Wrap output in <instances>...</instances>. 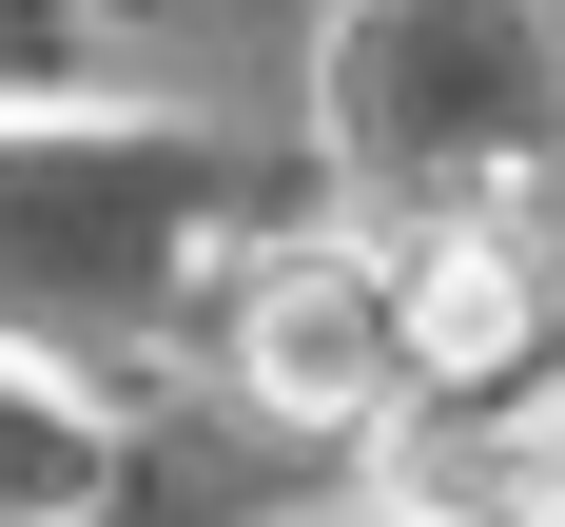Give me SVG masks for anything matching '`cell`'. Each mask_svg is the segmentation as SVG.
<instances>
[{"label":"cell","instance_id":"6da1fadb","mask_svg":"<svg viewBox=\"0 0 565 527\" xmlns=\"http://www.w3.org/2000/svg\"><path fill=\"white\" fill-rule=\"evenodd\" d=\"M312 137L371 196V234L526 215L565 176V20L546 0H351L312 59Z\"/></svg>","mask_w":565,"mask_h":527},{"label":"cell","instance_id":"7a4b0ae2","mask_svg":"<svg viewBox=\"0 0 565 527\" xmlns=\"http://www.w3.org/2000/svg\"><path fill=\"white\" fill-rule=\"evenodd\" d=\"M234 176L157 117H0V333H137Z\"/></svg>","mask_w":565,"mask_h":527},{"label":"cell","instance_id":"3957f363","mask_svg":"<svg viewBox=\"0 0 565 527\" xmlns=\"http://www.w3.org/2000/svg\"><path fill=\"white\" fill-rule=\"evenodd\" d=\"M215 371H234L254 430H292V450L391 430V391H409V274H391V234H274V254H234Z\"/></svg>","mask_w":565,"mask_h":527},{"label":"cell","instance_id":"277c9868","mask_svg":"<svg viewBox=\"0 0 565 527\" xmlns=\"http://www.w3.org/2000/svg\"><path fill=\"white\" fill-rule=\"evenodd\" d=\"M391 274H409V391L429 410H508L565 351V274L526 215H429V234H391Z\"/></svg>","mask_w":565,"mask_h":527},{"label":"cell","instance_id":"5b68a950","mask_svg":"<svg viewBox=\"0 0 565 527\" xmlns=\"http://www.w3.org/2000/svg\"><path fill=\"white\" fill-rule=\"evenodd\" d=\"M98 508H117V430L0 351V527H98Z\"/></svg>","mask_w":565,"mask_h":527},{"label":"cell","instance_id":"8992f818","mask_svg":"<svg viewBox=\"0 0 565 527\" xmlns=\"http://www.w3.org/2000/svg\"><path fill=\"white\" fill-rule=\"evenodd\" d=\"M488 527H565V351L488 410Z\"/></svg>","mask_w":565,"mask_h":527},{"label":"cell","instance_id":"52a82bcc","mask_svg":"<svg viewBox=\"0 0 565 527\" xmlns=\"http://www.w3.org/2000/svg\"><path fill=\"white\" fill-rule=\"evenodd\" d=\"M58 59H78V20L58 0H0V78H58Z\"/></svg>","mask_w":565,"mask_h":527},{"label":"cell","instance_id":"ba28073f","mask_svg":"<svg viewBox=\"0 0 565 527\" xmlns=\"http://www.w3.org/2000/svg\"><path fill=\"white\" fill-rule=\"evenodd\" d=\"M546 20H565V0H546Z\"/></svg>","mask_w":565,"mask_h":527}]
</instances>
